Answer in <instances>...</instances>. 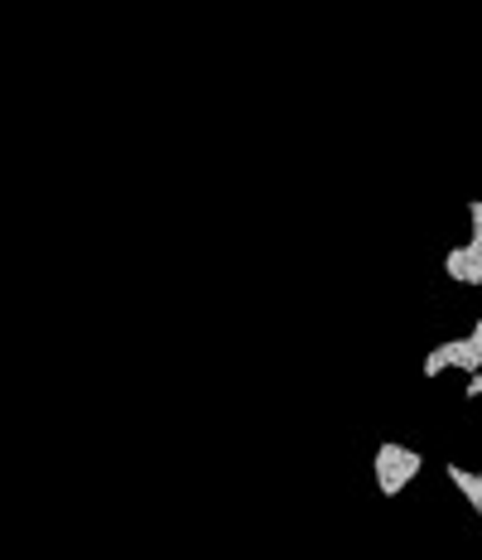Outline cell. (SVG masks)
<instances>
[{
	"instance_id": "7a4b0ae2",
	"label": "cell",
	"mask_w": 482,
	"mask_h": 560,
	"mask_svg": "<svg viewBox=\"0 0 482 560\" xmlns=\"http://www.w3.org/2000/svg\"><path fill=\"white\" fill-rule=\"evenodd\" d=\"M444 276L458 280V285H482V256L463 242V247H449L444 252Z\"/></svg>"
},
{
	"instance_id": "277c9868",
	"label": "cell",
	"mask_w": 482,
	"mask_h": 560,
	"mask_svg": "<svg viewBox=\"0 0 482 560\" xmlns=\"http://www.w3.org/2000/svg\"><path fill=\"white\" fill-rule=\"evenodd\" d=\"M449 343H454V367H458V372H478V367H482V348H478V343H473L468 334L449 338Z\"/></svg>"
},
{
	"instance_id": "3957f363",
	"label": "cell",
	"mask_w": 482,
	"mask_h": 560,
	"mask_svg": "<svg viewBox=\"0 0 482 560\" xmlns=\"http://www.w3.org/2000/svg\"><path fill=\"white\" fill-rule=\"evenodd\" d=\"M444 474H449V483H454L458 493H463V503H468L482 517V474L463 469V464H444Z\"/></svg>"
},
{
	"instance_id": "ba28073f",
	"label": "cell",
	"mask_w": 482,
	"mask_h": 560,
	"mask_svg": "<svg viewBox=\"0 0 482 560\" xmlns=\"http://www.w3.org/2000/svg\"><path fill=\"white\" fill-rule=\"evenodd\" d=\"M468 338H473V343H478V348H482V319H478V324H473V329H468Z\"/></svg>"
},
{
	"instance_id": "52a82bcc",
	"label": "cell",
	"mask_w": 482,
	"mask_h": 560,
	"mask_svg": "<svg viewBox=\"0 0 482 560\" xmlns=\"http://www.w3.org/2000/svg\"><path fill=\"white\" fill-rule=\"evenodd\" d=\"M463 392H468V396H482V367H478V372H468V387H463Z\"/></svg>"
},
{
	"instance_id": "6da1fadb",
	"label": "cell",
	"mask_w": 482,
	"mask_h": 560,
	"mask_svg": "<svg viewBox=\"0 0 482 560\" xmlns=\"http://www.w3.org/2000/svg\"><path fill=\"white\" fill-rule=\"evenodd\" d=\"M425 469V454L420 449H405L396 440H386V445H376L372 454V474H376V488L386 493V498H396L405 483H415Z\"/></svg>"
},
{
	"instance_id": "8992f818",
	"label": "cell",
	"mask_w": 482,
	"mask_h": 560,
	"mask_svg": "<svg viewBox=\"0 0 482 560\" xmlns=\"http://www.w3.org/2000/svg\"><path fill=\"white\" fill-rule=\"evenodd\" d=\"M468 218H473V237H468V247L482 256V198H473V203H468Z\"/></svg>"
},
{
	"instance_id": "5b68a950",
	"label": "cell",
	"mask_w": 482,
	"mask_h": 560,
	"mask_svg": "<svg viewBox=\"0 0 482 560\" xmlns=\"http://www.w3.org/2000/svg\"><path fill=\"white\" fill-rule=\"evenodd\" d=\"M449 367H454V343L444 338V343H434V348H429V358H425V377L434 382V377H439V372H449Z\"/></svg>"
}]
</instances>
